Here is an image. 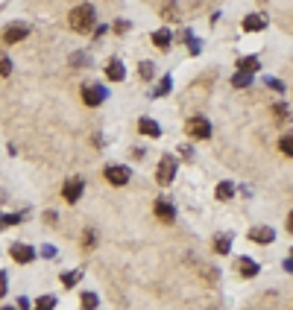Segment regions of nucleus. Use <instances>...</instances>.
Listing matches in <instances>:
<instances>
[{
	"label": "nucleus",
	"instance_id": "nucleus-1",
	"mask_svg": "<svg viewBox=\"0 0 293 310\" xmlns=\"http://www.w3.org/2000/svg\"><path fill=\"white\" fill-rule=\"evenodd\" d=\"M94 21H97V9H94L91 3H79V6H73L70 15H67V24H70L73 32H91L94 30Z\"/></svg>",
	"mask_w": 293,
	"mask_h": 310
},
{
	"label": "nucleus",
	"instance_id": "nucleus-2",
	"mask_svg": "<svg viewBox=\"0 0 293 310\" xmlns=\"http://www.w3.org/2000/svg\"><path fill=\"white\" fill-rule=\"evenodd\" d=\"M185 135L194 141H208L211 138V123L205 117H188L185 120Z\"/></svg>",
	"mask_w": 293,
	"mask_h": 310
},
{
	"label": "nucleus",
	"instance_id": "nucleus-3",
	"mask_svg": "<svg viewBox=\"0 0 293 310\" xmlns=\"http://www.w3.org/2000/svg\"><path fill=\"white\" fill-rule=\"evenodd\" d=\"M103 176H106V182H109L112 187H123V185H129L132 170L126 167V164H109Z\"/></svg>",
	"mask_w": 293,
	"mask_h": 310
},
{
	"label": "nucleus",
	"instance_id": "nucleus-4",
	"mask_svg": "<svg viewBox=\"0 0 293 310\" xmlns=\"http://www.w3.org/2000/svg\"><path fill=\"white\" fill-rule=\"evenodd\" d=\"M106 97H109V91H106V85H100V82H85L82 85V103L85 105H103L106 103Z\"/></svg>",
	"mask_w": 293,
	"mask_h": 310
},
{
	"label": "nucleus",
	"instance_id": "nucleus-5",
	"mask_svg": "<svg viewBox=\"0 0 293 310\" xmlns=\"http://www.w3.org/2000/svg\"><path fill=\"white\" fill-rule=\"evenodd\" d=\"M176 167H179V164H176V158H173V155H162L159 170H156V182H159L162 187L170 185V182L176 179Z\"/></svg>",
	"mask_w": 293,
	"mask_h": 310
},
{
	"label": "nucleus",
	"instance_id": "nucleus-6",
	"mask_svg": "<svg viewBox=\"0 0 293 310\" xmlns=\"http://www.w3.org/2000/svg\"><path fill=\"white\" fill-rule=\"evenodd\" d=\"M9 255H12L15 263H24V266L35 260V249L27 246V243H12V246H9Z\"/></svg>",
	"mask_w": 293,
	"mask_h": 310
},
{
	"label": "nucleus",
	"instance_id": "nucleus-7",
	"mask_svg": "<svg viewBox=\"0 0 293 310\" xmlns=\"http://www.w3.org/2000/svg\"><path fill=\"white\" fill-rule=\"evenodd\" d=\"M82 190H85V182L79 179V176H73V179H67L65 187H62V196H65V202H79V196H82Z\"/></svg>",
	"mask_w": 293,
	"mask_h": 310
},
{
	"label": "nucleus",
	"instance_id": "nucleus-8",
	"mask_svg": "<svg viewBox=\"0 0 293 310\" xmlns=\"http://www.w3.org/2000/svg\"><path fill=\"white\" fill-rule=\"evenodd\" d=\"M153 211H156V217L162 219V222H167V225L176 219V208H173V202H167V199H156Z\"/></svg>",
	"mask_w": 293,
	"mask_h": 310
},
{
	"label": "nucleus",
	"instance_id": "nucleus-9",
	"mask_svg": "<svg viewBox=\"0 0 293 310\" xmlns=\"http://www.w3.org/2000/svg\"><path fill=\"white\" fill-rule=\"evenodd\" d=\"M30 35V27L27 24H12L9 30L3 32V44H18V41H24Z\"/></svg>",
	"mask_w": 293,
	"mask_h": 310
},
{
	"label": "nucleus",
	"instance_id": "nucleus-10",
	"mask_svg": "<svg viewBox=\"0 0 293 310\" xmlns=\"http://www.w3.org/2000/svg\"><path fill=\"white\" fill-rule=\"evenodd\" d=\"M237 272H240V278H255V275L261 272V266L252 260V258L240 255V258H237Z\"/></svg>",
	"mask_w": 293,
	"mask_h": 310
},
{
	"label": "nucleus",
	"instance_id": "nucleus-11",
	"mask_svg": "<svg viewBox=\"0 0 293 310\" xmlns=\"http://www.w3.org/2000/svg\"><path fill=\"white\" fill-rule=\"evenodd\" d=\"M106 79H112V82H123L126 79V67H123L120 59H112L106 64Z\"/></svg>",
	"mask_w": 293,
	"mask_h": 310
},
{
	"label": "nucleus",
	"instance_id": "nucleus-12",
	"mask_svg": "<svg viewBox=\"0 0 293 310\" xmlns=\"http://www.w3.org/2000/svg\"><path fill=\"white\" fill-rule=\"evenodd\" d=\"M150 41H153V44H156L162 53H167V50H170V44H173V35H170V30H167V27H162V30H156L153 35H150Z\"/></svg>",
	"mask_w": 293,
	"mask_h": 310
},
{
	"label": "nucleus",
	"instance_id": "nucleus-13",
	"mask_svg": "<svg viewBox=\"0 0 293 310\" xmlns=\"http://www.w3.org/2000/svg\"><path fill=\"white\" fill-rule=\"evenodd\" d=\"M249 240H252V243H264V246H267V243H273V240H276V231H273V228H267V225H255V228H252V231H249Z\"/></svg>",
	"mask_w": 293,
	"mask_h": 310
},
{
	"label": "nucleus",
	"instance_id": "nucleus-14",
	"mask_svg": "<svg viewBox=\"0 0 293 310\" xmlns=\"http://www.w3.org/2000/svg\"><path fill=\"white\" fill-rule=\"evenodd\" d=\"M138 132L147 135V138H162V126L156 123L153 117H141V120H138Z\"/></svg>",
	"mask_w": 293,
	"mask_h": 310
},
{
	"label": "nucleus",
	"instance_id": "nucleus-15",
	"mask_svg": "<svg viewBox=\"0 0 293 310\" xmlns=\"http://www.w3.org/2000/svg\"><path fill=\"white\" fill-rule=\"evenodd\" d=\"M264 27H267V18L264 15H246L243 18V30L246 32H261Z\"/></svg>",
	"mask_w": 293,
	"mask_h": 310
},
{
	"label": "nucleus",
	"instance_id": "nucleus-16",
	"mask_svg": "<svg viewBox=\"0 0 293 310\" xmlns=\"http://www.w3.org/2000/svg\"><path fill=\"white\" fill-rule=\"evenodd\" d=\"M237 70H243V73H255V70H261V59H258V56H243V59H237Z\"/></svg>",
	"mask_w": 293,
	"mask_h": 310
},
{
	"label": "nucleus",
	"instance_id": "nucleus-17",
	"mask_svg": "<svg viewBox=\"0 0 293 310\" xmlns=\"http://www.w3.org/2000/svg\"><path fill=\"white\" fill-rule=\"evenodd\" d=\"M162 18H164V24H173V21L179 18V9H176L173 0H167V3L162 6Z\"/></svg>",
	"mask_w": 293,
	"mask_h": 310
},
{
	"label": "nucleus",
	"instance_id": "nucleus-18",
	"mask_svg": "<svg viewBox=\"0 0 293 310\" xmlns=\"http://www.w3.org/2000/svg\"><path fill=\"white\" fill-rule=\"evenodd\" d=\"M79 278H82V269H70V272H62V287H67V290H70V287H76V284H79Z\"/></svg>",
	"mask_w": 293,
	"mask_h": 310
},
{
	"label": "nucleus",
	"instance_id": "nucleus-19",
	"mask_svg": "<svg viewBox=\"0 0 293 310\" xmlns=\"http://www.w3.org/2000/svg\"><path fill=\"white\" fill-rule=\"evenodd\" d=\"M214 193H217V199H220V202H229V199L234 196V185H232V182H220Z\"/></svg>",
	"mask_w": 293,
	"mask_h": 310
},
{
	"label": "nucleus",
	"instance_id": "nucleus-20",
	"mask_svg": "<svg viewBox=\"0 0 293 310\" xmlns=\"http://www.w3.org/2000/svg\"><path fill=\"white\" fill-rule=\"evenodd\" d=\"M33 310H56V296H41V299H35Z\"/></svg>",
	"mask_w": 293,
	"mask_h": 310
},
{
	"label": "nucleus",
	"instance_id": "nucleus-21",
	"mask_svg": "<svg viewBox=\"0 0 293 310\" xmlns=\"http://www.w3.org/2000/svg\"><path fill=\"white\" fill-rule=\"evenodd\" d=\"M138 76H141L144 82H150V79L156 76V64L153 62H138Z\"/></svg>",
	"mask_w": 293,
	"mask_h": 310
},
{
	"label": "nucleus",
	"instance_id": "nucleus-22",
	"mask_svg": "<svg viewBox=\"0 0 293 310\" xmlns=\"http://www.w3.org/2000/svg\"><path fill=\"white\" fill-rule=\"evenodd\" d=\"M232 85H234V88H249V85H252V73L237 70V73L232 76Z\"/></svg>",
	"mask_w": 293,
	"mask_h": 310
},
{
	"label": "nucleus",
	"instance_id": "nucleus-23",
	"mask_svg": "<svg viewBox=\"0 0 293 310\" xmlns=\"http://www.w3.org/2000/svg\"><path fill=\"white\" fill-rule=\"evenodd\" d=\"M214 252H217V255H229V252H232V237H229V234H220V237L214 240Z\"/></svg>",
	"mask_w": 293,
	"mask_h": 310
},
{
	"label": "nucleus",
	"instance_id": "nucleus-24",
	"mask_svg": "<svg viewBox=\"0 0 293 310\" xmlns=\"http://www.w3.org/2000/svg\"><path fill=\"white\" fill-rule=\"evenodd\" d=\"M97 305H100L97 293H82V299H79V308L82 310H97Z\"/></svg>",
	"mask_w": 293,
	"mask_h": 310
},
{
	"label": "nucleus",
	"instance_id": "nucleus-25",
	"mask_svg": "<svg viewBox=\"0 0 293 310\" xmlns=\"http://www.w3.org/2000/svg\"><path fill=\"white\" fill-rule=\"evenodd\" d=\"M170 88H173V79H170V76H164L162 82L156 85V91H153V97H167V94H170Z\"/></svg>",
	"mask_w": 293,
	"mask_h": 310
},
{
	"label": "nucleus",
	"instance_id": "nucleus-26",
	"mask_svg": "<svg viewBox=\"0 0 293 310\" xmlns=\"http://www.w3.org/2000/svg\"><path fill=\"white\" fill-rule=\"evenodd\" d=\"M279 150L288 155V158H293V132H291V135H282V141H279Z\"/></svg>",
	"mask_w": 293,
	"mask_h": 310
},
{
	"label": "nucleus",
	"instance_id": "nucleus-27",
	"mask_svg": "<svg viewBox=\"0 0 293 310\" xmlns=\"http://www.w3.org/2000/svg\"><path fill=\"white\" fill-rule=\"evenodd\" d=\"M82 246H85V249H94V246H97V231H94V228H88V231H85Z\"/></svg>",
	"mask_w": 293,
	"mask_h": 310
},
{
	"label": "nucleus",
	"instance_id": "nucleus-28",
	"mask_svg": "<svg viewBox=\"0 0 293 310\" xmlns=\"http://www.w3.org/2000/svg\"><path fill=\"white\" fill-rule=\"evenodd\" d=\"M273 114H276V120H288V105L285 103H276L273 105Z\"/></svg>",
	"mask_w": 293,
	"mask_h": 310
},
{
	"label": "nucleus",
	"instance_id": "nucleus-29",
	"mask_svg": "<svg viewBox=\"0 0 293 310\" xmlns=\"http://www.w3.org/2000/svg\"><path fill=\"white\" fill-rule=\"evenodd\" d=\"M9 73H12V59L0 56V76H9Z\"/></svg>",
	"mask_w": 293,
	"mask_h": 310
},
{
	"label": "nucleus",
	"instance_id": "nucleus-30",
	"mask_svg": "<svg viewBox=\"0 0 293 310\" xmlns=\"http://www.w3.org/2000/svg\"><path fill=\"white\" fill-rule=\"evenodd\" d=\"M6 293H9V275H6V272L0 269V299H3Z\"/></svg>",
	"mask_w": 293,
	"mask_h": 310
},
{
	"label": "nucleus",
	"instance_id": "nucleus-31",
	"mask_svg": "<svg viewBox=\"0 0 293 310\" xmlns=\"http://www.w3.org/2000/svg\"><path fill=\"white\" fill-rule=\"evenodd\" d=\"M129 21H115V32H117V35H123V32H129Z\"/></svg>",
	"mask_w": 293,
	"mask_h": 310
},
{
	"label": "nucleus",
	"instance_id": "nucleus-32",
	"mask_svg": "<svg viewBox=\"0 0 293 310\" xmlns=\"http://www.w3.org/2000/svg\"><path fill=\"white\" fill-rule=\"evenodd\" d=\"M15 305H18V310H30V308H33V302H30L27 296H21V299H18Z\"/></svg>",
	"mask_w": 293,
	"mask_h": 310
},
{
	"label": "nucleus",
	"instance_id": "nucleus-33",
	"mask_svg": "<svg viewBox=\"0 0 293 310\" xmlns=\"http://www.w3.org/2000/svg\"><path fill=\"white\" fill-rule=\"evenodd\" d=\"M15 222H21V217H0V228H6V225H15Z\"/></svg>",
	"mask_w": 293,
	"mask_h": 310
},
{
	"label": "nucleus",
	"instance_id": "nucleus-34",
	"mask_svg": "<svg viewBox=\"0 0 293 310\" xmlns=\"http://www.w3.org/2000/svg\"><path fill=\"white\" fill-rule=\"evenodd\" d=\"M267 85L273 88V91H279V94H285V85L279 82V79H267Z\"/></svg>",
	"mask_w": 293,
	"mask_h": 310
},
{
	"label": "nucleus",
	"instance_id": "nucleus-35",
	"mask_svg": "<svg viewBox=\"0 0 293 310\" xmlns=\"http://www.w3.org/2000/svg\"><path fill=\"white\" fill-rule=\"evenodd\" d=\"M41 255H44L47 260H53V258H56V246H44L41 249Z\"/></svg>",
	"mask_w": 293,
	"mask_h": 310
},
{
	"label": "nucleus",
	"instance_id": "nucleus-36",
	"mask_svg": "<svg viewBox=\"0 0 293 310\" xmlns=\"http://www.w3.org/2000/svg\"><path fill=\"white\" fill-rule=\"evenodd\" d=\"M288 231H291V234H293V211H291V214H288Z\"/></svg>",
	"mask_w": 293,
	"mask_h": 310
},
{
	"label": "nucleus",
	"instance_id": "nucleus-37",
	"mask_svg": "<svg viewBox=\"0 0 293 310\" xmlns=\"http://www.w3.org/2000/svg\"><path fill=\"white\" fill-rule=\"evenodd\" d=\"M0 310H15V308H0Z\"/></svg>",
	"mask_w": 293,
	"mask_h": 310
}]
</instances>
